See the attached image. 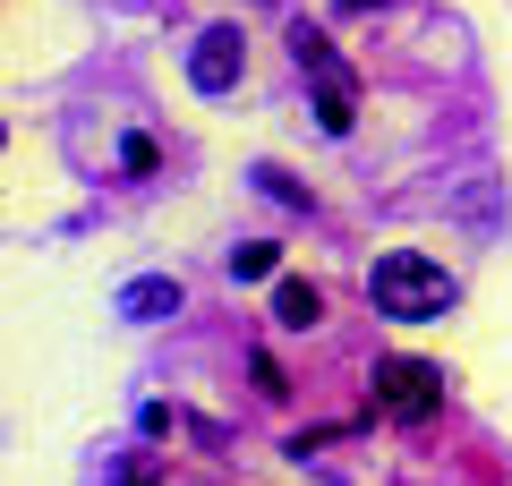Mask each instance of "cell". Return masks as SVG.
I'll return each mask as SVG.
<instances>
[{"instance_id": "cell-4", "label": "cell", "mask_w": 512, "mask_h": 486, "mask_svg": "<svg viewBox=\"0 0 512 486\" xmlns=\"http://www.w3.org/2000/svg\"><path fill=\"white\" fill-rule=\"evenodd\" d=\"M239 60H248L239 26H205V35L188 43V86H197V94H231L239 86Z\"/></svg>"}, {"instance_id": "cell-2", "label": "cell", "mask_w": 512, "mask_h": 486, "mask_svg": "<svg viewBox=\"0 0 512 486\" xmlns=\"http://www.w3.org/2000/svg\"><path fill=\"white\" fill-rule=\"evenodd\" d=\"M291 52H299V69L316 77V120H325V137H350V120H359V77H350L342 60H333V43L308 35V26L291 35Z\"/></svg>"}, {"instance_id": "cell-5", "label": "cell", "mask_w": 512, "mask_h": 486, "mask_svg": "<svg viewBox=\"0 0 512 486\" xmlns=\"http://www.w3.org/2000/svg\"><path fill=\"white\" fill-rule=\"evenodd\" d=\"M120 307L128 324H154V316H171V307H180V282H171V273H137V282H120Z\"/></svg>"}, {"instance_id": "cell-1", "label": "cell", "mask_w": 512, "mask_h": 486, "mask_svg": "<svg viewBox=\"0 0 512 486\" xmlns=\"http://www.w3.org/2000/svg\"><path fill=\"white\" fill-rule=\"evenodd\" d=\"M367 299H376V316H393V324H436V316H453L461 282L436 265V256L393 248V256H376V273H367Z\"/></svg>"}, {"instance_id": "cell-3", "label": "cell", "mask_w": 512, "mask_h": 486, "mask_svg": "<svg viewBox=\"0 0 512 486\" xmlns=\"http://www.w3.org/2000/svg\"><path fill=\"white\" fill-rule=\"evenodd\" d=\"M376 410L402 418V427L436 418L444 410V367H427V359H376Z\"/></svg>"}, {"instance_id": "cell-6", "label": "cell", "mask_w": 512, "mask_h": 486, "mask_svg": "<svg viewBox=\"0 0 512 486\" xmlns=\"http://www.w3.org/2000/svg\"><path fill=\"white\" fill-rule=\"evenodd\" d=\"M274 316L291 324V333H308V324L325 316V299H316V282H299V273H291V282H274Z\"/></svg>"}, {"instance_id": "cell-7", "label": "cell", "mask_w": 512, "mask_h": 486, "mask_svg": "<svg viewBox=\"0 0 512 486\" xmlns=\"http://www.w3.org/2000/svg\"><path fill=\"white\" fill-rule=\"evenodd\" d=\"M274 265H282V256H274V239H239V248H231V273H239V282H265Z\"/></svg>"}, {"instance_id": "cell-8", "label": "cell", "mask_w": 512, "mask_h": 486, "mask_svg": "<svg viewBox=\"0 0 512 486\" xmlns=\"http://www.w3.org/2000/svg\"><path fill=\"white\" fill-rule=\"evenodd\" d=\"M248 367H256V393H291V384H282V367H274V350H256Z\"/></svg>"}]
</instances>
